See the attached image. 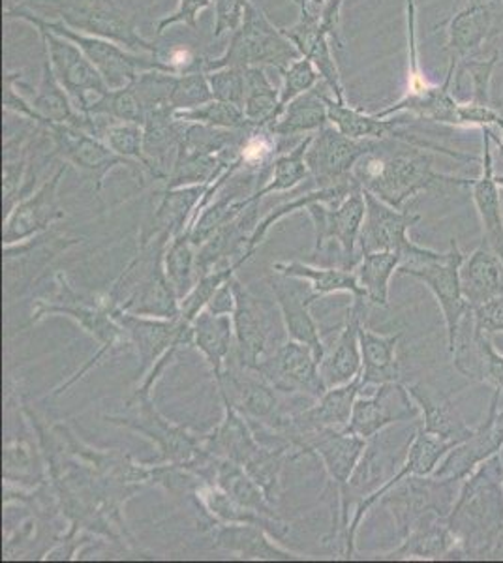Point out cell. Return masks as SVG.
Returning a JSON list of instances; mask_svg holds the SVG:
<instances>
[{
  "instance_id": "cell-1",
  "label": "cell",
  "mask_w": 503,
  "mask_h": 563,
  "mask_svg": "<svg viewBox=\"0 0 503 563\" xmlns=\"http://www.w3.org/2000/svg\"><path fill=\"white\" fill-rule=\"evenodd\" d=\"M449 526L464 556H503V459L484 461L460 485Z\"/></svg>"
},
{
  "instance_id": "cell-2",
  "label": "cell",
  "mask_w": 503,
  "mask_h": 563,
  "mask_svg": "<svg viewBox=\"0 0 503 563\" xmlns=\"http://www.w3.org/2000/svg\"><path fill=\"white\" fill-rule=\"evenodd\" d=\"M353 175L359 185L363 186V190L374 194L376 198L395 209H404V203L408 199L415 198L417 194L425 192L438 183L468 188L472 185L470 179L436 174L430 156L420 153L419 147H412L406 153H398L395 156L378 154L376 148L374 153L367 154L359 161Z\"/></svg>"
},
{
  "instance_id": "cell-3",
  "label": "cell",
  "mask_w": 503,
  "mask_h": 563,
  "mask_svg": "<svg viewBox=\"0 0 503 563\" xmlns=\"http://www.w3.org/2000/svg\"><path fill=\"white\" fill-rule=\"evenodd\" d=\"M68 316L77 321L85 333L90 334L98 342V352L90 358L89 365H85L81 371L68 384L61 385L55 395H61L64 389H68L77 379L84 378V374L90 371L92 366L98 365L109 352L119 350V347L130 346L124 329L119 325V321L113 318V302L108 295L103 297H87L74 291L66 276L63 273L55 275V291L47 295L45 299L36 301V307L32 310L29 325L39 323L47 316Z\"/></svg>"
},
{
  "instance_id": "cell-4",
  "label": "cell",
  "mask_w": 503,
  "mask_h": 563,
  "mask_svg": "<svg viewBox=\"0 0 503 563\" xmlns=\"http://www.w3.org/2000/svg\"><path fill=\"white\" fill-rule=\"evenodd\" d=\"M29 8L47 20L63 21L79 33L111 40L132 53L160 58V49L141 36L135 15L122 7L121 0H23Z\"/></svg>"
},
{
  "instance_id": "cell-5",
  "label": "cell",
  "mask_w": 503,
  "mask_h": 563,
  "mask_svg": "<svg viewBox=\"0 0 503 563\" xmlns=\"http://www.w3.org/2000/svg\"><path fill=\"white\" fill-rule=\"evenodd\" d=\"M4 20H21L34 26L36 31L45 29L52 33L70 40L74 44L85 53V57L89 58L95 65L96 70L100 71L103 81L108 84L109 89H121L132 84L141 71L164 70L170 74L175 71L162 60V58L153 57V55H140L124 49L122 45L111 42V40L92 36V34L79 33L76 29L66 25L63 21L47 20L39 13L32 12L25 7L8 8L4 12Z\"/></svg>"
},
{
  "instance_id": "cell-6",
  "label": "cell",
  "mask_w": 503,
  "mask_h": 563,
  "mask_svg": "<svg viewBox=\"0 0 503 563\" xmlns=\"http://www.w3.org/2000/svg\"><path fill=\"white\" fill-rule=\"evenodd\" d=\"M300 53L294 42L282 33L281 26L273 25L262 8L247 0L242 23L236 33H231L230 45L217 58H205V71L218 68H276L282 71Z\"/></svg>"
},
{
  "instance_id": "cell-7",
  "label": "cell",
  "mask_w": 503,
  "mask_h": 563,
  "mask_svg": "<svg viewBox=\"0 0 503 563\" xmlns=\"http://www.w3.org/2000/svg\"><path fill=\"white\" fill-rule=\"evenodd\" d=\"M295 422V421H294ZM286 442L294 449H299L306 455H318L326 464L329 477L337 485L340 496V530L348 531L350 519V481L356 474L359 462L363 459L364 451L369 449L363 435L356 434L353 430L335 429V427H318V429L289 430Z\"/></svg>"
},
{
  "instance_id": "cell-8",
  "label": "cell",
  "mask_w": 503,
  "mask_h": 563,
  "mask_svg": "<svg viewBox=\"0 0 503 563\" xmlns=\"http://www.w3.org/2000/svg\"><path fill=\"white\" fill-rule=\"evenodd\" d=\"M127 410L134 411L132 416H106V421L119 424L128 430H134L145 435L154 443L158 456L149 464H181L190 466L204 455V438L192 434L185 427L173 424L162 416L154 406L151 395L134 393L127 402Z\"/></svg>"
},
{
  "instance_id": "cell-9",
  "label": "cell",
  "mask_w": 503,
  "mask_h": 563,
  "mask_svg": "<svg viewBox=\"0 0 503 563\" xmlns=\"http://www.w3.org/2000/svg\"><path fill=\"white\" fill-rule=\"evenodd\" d=\"M218 390L222 400H228L252 424L271 430L282 442H286L287 432L294 427L295 413H287L278 397V389L258 372L241 368L233 361H228Z\"/></svg>"
},
{
  "instance_id": "cell-10",
  "label": "cell",
  "mask_w": 503,
  "mask_h": 563,
  "mask_svg": "<svg viewBox=\"0 0 503 563\" xmlns=\"http://www.w3.org/2000/svg\"><path fill=\"white\" fill-rule=\"evenodd\" d=\"M364 192L367 212H364L363 230L359 238L361 256L370 252H396L402 256L401 267H415L420 263L430 262L440 252L425 249L409 239L408 231L419 224L420 214L387 206L374 194Z\"/></svg>"
},
{
  "instance_id": "cell-11",
  "label": "cell",
  "mask_w": 503,
  "mask_h": 563,
  "mask_svg": "<svg viewBox=\"0 0 503 563\" xmlns=\"http://www.w3.org/2000/svg\"><path fill=\"white\" fill-rule=\"evenodd\" d=\"M42 129L50 134L55 158H61L64 164L81 172L95 186L96 194H102L103 180L116 167H128L140 180L145 174L140 164L122 158L109 147L106 141L96 137L87 130L77 129L72 124H57V122L42 124Z\"/></svg>"
},
{
  "instance_id": "cell-12",
  "label": "cell",
  "mask_w": 503,
  "mask_h": 563,
  "mask_svg": "<svg viewBox=\"0 0 503 563\" xmlns=\"http://www.w3.org/2000/svg\"><path fill=\"white\" fill-rule=\"evenodd\" d=\"M380 148L378 141L351 140L327 124L316 132L306 153V166L318 188H357L353 175L359 161Z\"/></svg>"
},
{
  "instance_id": "cell-13",
  "label": "cell",
  "mask_w": 503,
  "mask_h": 563,
  "mask_svg": "<svg viewBox=\"0 0 503 563\" xmlns=\"http://www.w3.org/2000/svg\"><path fill=\"white\" fill-rule=\"evenodd\" d=\"M459 481L440 479L436 475H408L380 499L395 517L396 528L404 538L428 512L449 517L459 496Z\"/></svg>"
},
{
  "instance_id": "cell-14",
  "label": "cell",
  "mask_w": 503,
  "mask_h": 563,
  "mask_svg": "<svg viewBox=\"0 0 503 563\" xmlns=\"http://www.w3.org/2000/svg\"><path fill=\"white\" fill-rule=\"evenodd\" d=\"M464 257L457 239H451V246L438 260H433V262L414 267V269L398 271L402 275L414 276L433 291L436 301L440 305L441 312H444L447 327V347L451 353L457 344L460 325L472 310V307L466 301L462 282H460V267L464 263Z\"/></svg>"
},
{
  "instance_id": "cell-15",
  "label": "cell",
  "mask_w": 503,
  "mask_h": 563,
  "mask_svg": "<svg viewBox=\"0 0 503 563\" xmlns=\"http://www.w3.org/2000/svg\"><path fill=\"white\" fill-rule=\"evenodd\" d=\"M308 217L313 218L314 224V252L316 257L319 250L326 246L327 241H337L340 244V267L353 271L361 256H357V244L363 230L364 201L363 188H357L345 201L337 206L316 201L305 209Z\"/></svg>"
},
{
  "instance_id": "cell-16",
  "label": "cell",
  "mask_w": 503,
  "mask_h": 563,
  "mask_svg": "<svg viewBox=\"0 0 503 563\" xmlns=\"http://www.w3.org/2000/svg\"><path fill=\"white\" fill-rule=\"evenodd\" d=\"M39 33L44 42L45 57L50 58L55 76L70 95L74 106L87 115L90 100L109 90L102 74L96 70L85 53L70 40L45 29H40Z\"/></svg>"
},
{
  "instance_id": "cell-17",
  "label": "cell",
  "mask_w": 503,
  "mask_h": 563,
  "mask_svg": "<svg viewBox=\"0 0 503 563\" xmlns=\"http://www.w3.org/2000/svg\"><path fill=\"white\" fill-rule=\"evenodd\" d=\"M113 318L124 329L130 346H134L138 352L141 374H147L172 347L181 350V347L194 346L192 323L181 320V316L173 320H160V318L130 314L113 305Z\"/></svg>"
},
{
  "instance_id": "cell-18",
  "label": "cell",
  "mask_w": 503,
  "mask_h": 563,
  "mask_svg": "<svg viewBox=\"0 0 503 563\" xmlns=\"http://www.w3.org/2000/svg\"><path fill=\"white\" fill-rule=\"evenodd\" d=\"M455 445H459V443L449 442L440 435L430 434L423 427L417 429L412 442H409L408 453H406L401 470L393 477H389L382 487H378L374 493L357 501L356 515H353L348 531H346V558H353L357 530H359V525H361L364 515L369 512L370 507L376 506L378 501L383 498V494L387 493L389 488L395 487L396 483H401L404 477H408V475H433L434 470L446 459L447 453Z\"/></svg>"
},
{
  "instance_id": "cell-19",
  "label": "cell",
  "mask_w": 503,
  "mask_h": 563,
  "mask_svg": "<svg viewBox=\"0 0 503 563\" xmlns=\"http://www.w3.org/2000/svg\"><path fill=\"white\" fill-rule=\"evenodd\" d=\"M258 374L281 393H300L318 400L327 390L326 382L319 372V358L313 347L287 339L281 346L269 353Z\"/></svg>"
},
{
  "instance_id": "cell-20",
  "label": "cell",
  "mask_w": 503,
  "mask_h": 563,
  "mask_svg": "<svg viewBox=\"0 0 503 563\" xmlns=\"http://www.w3.org/2000/svg\"><path fill=\"white\" fill-rule=\"evenodd\" d=\"M231 288L236 294L233 308V331L236 347L230 361L241 368L258 371L269 355V334H271V308L260 301L249 288H244L236 276L231 278Z\"/></svg>"
},
{
  "instance_id": "cell-21",
  "label": "cell",
  "mask_w": 503,
  "mask_h": 563,
  "mask_svg": "<svg viewBox=\"0 0 503 563\" xmlns=\"http://www.w3.org/2000/svg\"><path fill=\"white\" fill-rule=\"evenodd\" d=\"M66 169H68V164L61 162L57 172L52 177H47L39 190H34L31 196L21 199L20 203L13 207L4 220V231H2L4 246L25 243L29 239L39 238L55 222L63 220L64 211L58 203V186H61Z\"/></svg>"
},
{
  "instance_id": "cell-22",
  "label": "cell",
  "mask_w": 503,
  "mask_h": 563,
  "mask_svg": "<svg viewBox=\"0 0 503 563\" xmlns=\"http://www.w3.org/2000/svg\"><path fill=\"white\" fill-rule=\"evenodd\" d=\"M267 282L281 308V318L284 321L287 339L313 347V352L321 363L326 344L319 334L318 323L310 314V307L318 299L310 284L297 276L282 275L276 271H273V276H269Z\"/></svg>"
},
{
  "instance_id": "cell-23",
  "label": "cell",
  "mask_w": 503,
  "mask_h": 563,
  "mask_svg": "<svg viewBox=\"0 0 503 563\" xmlns=\"http://www.w3.org/2000/svg\"><path fill=\"white\" fill-rule=\"evenodd\" d=\"M419 406L409 395L408 387L401 382L378 385L372 397H359L351 413L350 430L363 435L364 440L376 438L389 424L417 421Z\"/></svg>"
},
{
  "instance_id": "cell-24",
  "label": "cell",
  "mask_w": 503,
  "mask_h": 563,
  "mask_svg": "<svg viewBox=\"0 0 503 563\" xmlns=\"http://www.w3.org/2000/svg\"><path fill=\"white\" fill-rule=\"evenodd\" d=\"M496 397H492L491 411L486 421L473 430V434L447 453L440 466L434 470L440 479L462 481L478 470L484 461L497 455L503 449V419L497 411Z\"/></svg>"
},
{
  "instance_id": "cell-25",
  "label": "cell",
  "mask_w": 503,
  "mask_h": 563,
  "mask_svg": "<svg viewBox=\"0 0 503 563\" xmlns=\"http://www.w3.org/2000/svg\"><path fill=\"white\" fill-rule=\"evenodd\" d=\"M281 29L282 33L286 34L299 49L300 57L308 58L316 66L321 81L329 87L332 97L337 100H346L345 85L332 53V42L321 29L319 10L305 8L300 10L299 21L294 26H281Z\"/></svg>"
},
{
  "instance_id": "cell-26",
  "label": "cell",
  "mask_w": 503,
  "mask_h": 563,
  "mask_svg": "<svg viewBox=\"0 0 503 563\" xmlns=\"http://www.w3.org/2000/svg\"><path fill=\"white\" fill-rule=\"evenodd\" d=\"M369 310V302L353 301L348 320L342 331L338 334L331 350L324 353L319 363L321 378L326 382L327 389L338 385L350 384L361 374L363 361H361V344H359V327L364 321V314Z\"/></svg>"
},
{
  "instance_id": "cell-27",
  "label": "cell",
  "mask_w": 503,
  "mask_h": 563,
  "mask_svg": "<svg viewBox=\"0 0 503 563\" xmlns=\"http://www.w3.org/2000/svg\"><path fill=\"white\" fill-rule=\"evenodd\" d=\"M483 137V172L478 179L472 180L473 203L478 209L481 228H483V241L489 243L497 257L503 262V212L502 199H500V183L494 172V156H492V134L489 126H484Z\"/></svg>"
},
{
  "instance_id": "cell-28",
  "label": "cell",
  "mask_w": 503,
  "mask_h": 563,
  "mask_svg": "<svg viewBox=\"0 0 503 563\" xmlns=\"http://www.w3.org/2000/svg\"><path fill=\"white\" fill-rule=\"evenodd\" d=\"M207 186L209 185L181 186L166 190L153 218L141 228L140 246H147L158 238L172 241L175 235L183 233L198 211Z\"/></svg>"
},
{
  "instance_id": "cell-29",
  "label": "cell",
  "mask_w": 503,
  "mask_h": 563,
  "mask_svg": "<svg viewBox=\"0 0 503 563\" xmlns=\"http://www.w3.org/2000/svg\"><path fill=\"white\" fill-rule=\"evenodd\" d=\"M459 549V539L452 533L449 517L428 512L402 538L395 551L382 554V560H441Z\"/></svg>"
},
{
  "instance_id": "cell-30",
  "label": "cell",
  "mask_w": 503,
  "mask_h": 563,
  "mask_svg": "<svg viewBox=\"0 0 503 563\" xmlns=\"http://www.w3.org/2000/svg\"><path fill=\"white\" fill-rule=\"evenodd\" d=\"M271 533L254 525H215V549L231 552L242 560L255 562H289L303 554L282 549L271 541Z\"/></svg>"
},
{
  "instance_id": "cell-31",
  "label": "cell",
  "mask_w": 503,
  "mask_h": 563,
  "mask_svg": "<svg viewBox=\"0 0 503 563\" xmlns=\"http://www.w3.org/2000/svg\"><path fill=\"white\" fill-rule=\"evenodd\" d=\"M457 65H459L457 60H449V70H447L446 81L441 87L440 85H430L425 92H420L417 97H402L393 106L376 111V115L380 119H389L398 113H409V115L419 117L425 121L460 126L462 103L457 102L451 92L452 77H455Z\"/></svg>"
},
{
  "instance_id": "cell-32",
  "label": "cell",
  "mask_w": 503,
  "mask_h": 563,
  "mask_svg": "<svg viewBox=\"0 0 503 563\" xmlns=\"http://www.w3.org/2000/svg\"><path fill=\"white\" fill-rule=\"evenodd\" d=\"M196 506L204 511L210 526L215 525H254L267 530L274 539L286 538L289 525L281 517H267L263 512L252 511L249 507H242L231 499L222 488L205 483L196 494Z\"/></svg>"
},
{
  "instance_id": "cell-33",
  "label": "cell",
  "mask_w": 503,
  "mask_h": 563,
  "mask_svg": "<svg viewBox=\"0 0 503 563\" xmlns=\"http://www.w3.org/2000/svg\"><path fill=\"white\" fill-rule=\"evenodd\" d=\"M223 402V419L210 434L204 435V445L218 459H228L244 466L262 449L249 419L239 413L228 400Z\"/></svg>"
},
{
  "instance_id": "cell-34",
  "label": "cell",
  "mask_w": 503,
  "mask_h": 563,
  "mask_svg": "<svg viewBox=\"0 0 503 563\" xmlns=\"http://www.w3.org/2000/svg\"><path fill=\"white\" fill-rule=\"evenodd\" d=\"M327 111H329V124H332L338 132L348 135L351 140H393L402 141L409 147H414L415 137L398 132L402 121L393 117L380 119L376 113H364L361 109L353 108L346 100H337L329 95L327 97Z\"/></svg>"
},
{
  "instance_id": "cell-35",
  "label": "cell",
  "mask_w": 503,
  "mask_h": 563,
  "mask_svg": "<svg viewBox=\"0 0 503 563\" xmlns=\"http://www.w3.org/2000/svg\"><path fill=\"white\" fill-rule=\"evenodd\" d=\"M192 333H194V346L204 353L205 361L209 363L210 372L217 379V385L220 384L226 363L230 361L236 347L233 318L231 314H215L209 308H205L199 312L198 318L192 321Z\"/></svg>"
},
{
  "instance_id": "cell-36",
  "label": "cell",
  "mask_w": 503,
  "mask_h": 563,
  "mask_svg": "<svg viewBox=\"0 0 503 563\" xmlns=\"http://www.w3.org/2000/svg\"><path fill=\"white\" fill-rule=\"evenodd\" d=\"M460 282L466 301L472 308L503 294V262L483 239L478 249L464 257Z\"/></svg>"
},
{
  "instance_id": "cell-37",
  "label": "cell",
  "mask_w": 503,
  "mask_h": 563,
  "mask_svg": "<svg viewBox=\"0 0 503 563\" xmlns=\"http://www.w3.org/2000/svg\"><path fill=\"white\" fill-rule=\"evenodd\" d=\"M363 390L361 374L350 384L338 385L327 389L314 406L306 408L300 413H295V429H318V427H335V429H348L356 400Z\"/></svg>"
},
{
  "instance_id": "cell-38",
  "label": "cell",
  "mask_w": 503,
  "mask_h": 563,
  "mask_svg": "<svg viewBox=\"0 0 503 563\" xmlns=\"http://www.w3.org/2000/svg\"><path fill=\"white\" fill-rule=\"evenodd\" d=\"M423 416V429L434 435H440L449 442L460 443L473 434L466 427L464 419L455 410L451 400L438 395V390L425 384L406 385Z\"/></svg>"
},
{
  "instance_id": "cell-39",
  "label": "cell",
  "mask_w": 503,
  "mask_h": 563,
  "mask_svg": "<svg viewBox=\"0 0 503 563\" xmlns=\"http://www.w3.org/2000/svg\"><path fill=\"white\" fill-rule=\"evenodd\" d=\"M332 95L324 81L316 89L308 90L294 102L287 103L281 117L276 119L271 132L278 137L289 135H310L329 124V111H327V97Z\"/></svg>"
},
{
  "instance_id": "cell-40",
  "label": "cell",
  "mask_w": 503,
  "mask_h": 563,
  "mask_svg": "<svg viewBox=\"0 0 503 563\" xmlns=\"http://www.w3.org/2000/svg\"><path fill=\"white\" fill-rule=\"evenodd\" d=\"M402 333L378 334L361 323L359 327V344H361V384L369 385L391 384L401 382V368L396 361V346Z\"/></svg>"
},
{
  "instance_id": "cell-41",
  "label": "cell",
  "mask_w": 503,
  "mask_h": 563,
  "mask_svg": "<svg viewBox=\"0 0 503 563\" xmlns=\"http://www.w3.org/2000/svg\"><path fill=\"white\" fill-rule=\"evenodd\" d=\"M492 25H494V12L492 2H473L472 7L464 8L457 13L449 23V38H447V52L451 60H464L468 53L478 49L484 40L489 38Z\"/></svg>"
},
{
  "instance_id": "cell-42",
  "label": "cell",
  "mask_w": 503,
  "mask_h": 563,
  "mask_svg": "<svg viewBox=\"0 0 503 563\" xmlns=\"http://www.w3.org/2000/svg\"><path fill=\"white\" fill-rule=\"evenodd\" d=\"M273 271L308 282L318 299L331 294H350L353 301L369 302L364 289L357 280L356 271L342 269V267L321 269V267H313L300 262L274 263Z\"/></svg>"
},
{
  "instance_id": "cell-43",
  "label": "cell",
  "mask_w": 503,
  "mask_h": 563,
  "mask_svg": "<svg viewBox=\"0 0 503 563\" xmlns=\"http://www.w3.org/2000/svg\"><path fill=\"white\" fill-rule=\"evenodd\" d=\"M212 485L222 488L223 493L228 494L231 499H236L237 504H241L242 507L263 512L267 517H278V512L274 511L273 501L267 498L265 490L237 462L218 459Z\"/></svg>"
},
{
  "instance_id": "cell-44",
  "label": "cell",
  "mask_w": 503,
  "mask_h": 563,
  "mask_svg": "<svg viewBox=\"0 0 503 563\" xmlns=\"http://www.w3.org/2000/svg\"><path fill=\"white\" fill-rule=\"evenodd\" d=\"M247 77V97L242 111L252 129H271L281 115V90L269 81L265 68H244Z\"/></svg>"
},
{
  "instance_id": "cell-45",
  "label": "cell",
  "mask_w": 503,
  "mask_h": 563,
  "mask_svg": "<svg viewBox=\"0 0 503 563\" xmlns=\"http://www.w3.org/2000/svg\"><path fill=\"white\" fill-rule=\"evenodd\" d=\"M401 265L402 256L396 252H370L361 256L353 271L370 305L389 307V284Z\"/></svg>"
},
{
  "instance_id": "cell-46",
  "label": "cell",
  "mask_w": 503,
  "mask_h": 563,
  "mask_svg": "<svg viewBox=\"0 0 503 563\" xmlns=\"http://www.w3.org/2000/svg\"><path fill=\"white\" fill-rule=\"evenodd\" d=\"M313 135H306L299 145H295L292 151L278 154L271 164V175L254 194H250L254 201H262L269 194L287 192L295 186L300 185L303 180L310 177L308 166H306V153L310 147Z\"/></svg>"
},
{
  "instance_id": "cell-47",
  "label": "cell",
  "mask_w": 503,
  "mask_h": 563,
  "mask_svg": "<svg viewBox=\"0 0 503 563\" xmlns=\"http://www.w3.org/2000/svg\"><path fill=\"white\" fill-rule=\"evenodd\" d=\"M198 246L192 243L188 230L178 233L167 243L164 252V269L167 280L172 282L173 289L177 294L178 301H183L190 294L198 282Z\"/></svg>"
},
{
  "instance_id": "cell-48",
  "label": "cell",
  "mask_w": 503,
  "mask_h": 563,
  "mask_svg": "<svg viewBox=\"0 0 503 563\" xmlns=\"http://www.w3.org/2000/svg\"><path fill=\"white\" fill-rule=\"evenodd\" d=\"M87 115L106 117L109 121L135 122L143 126L147 111L135 92L134 84H128L127 87L109 89L100 97L92 98Z\"/></svg>"
},
{
  "instance_id": "cell-49",
  "label": "cell",
  "mask_w": 503,
  "mask_h": 563,
  "mask_svg": "<svg viewBox=\"0 0 503 563\" xmlns=\"http://www.w3.org/2000/svg\"><path fill=\"white\" fill-rule=\"evenodd\" d=\"M4 481L15 483L20 487L36 488L45 483L44 475L40 474V462L36 453L32 451L29 440H13L4 448Z\"/></svg>"
},
{
  "instance_id": "cell-50",
  "label": "cell",
  "mask_w": 503,
  "mask_h": 563,
  "mask_svg": "<svg viewBox=\"0 0 503 563\" xmlns=\"http://www.w3.org/2000/svg\"><path fill=\"white\" fill-rule=\"evenodd\" d=\"M173 115L177 121L186 124H205V126L223 130H254L250 126L242 108L233 103L220 102V100H210L209 103L199 108L175 111Z\"/></svg>"
},
{
  "instance_id": "cell-51",
  "label": "cell",
  "mask_w": 503,
  "mask_h": 563,
  "mask_svg": "<svg viewBox=\"0 0 503 563\" xmlns=\"http://www.w3.org/2000/svg\"><path fill=\"white\" fill-rule=\"evenodd\" d=\"M100 140L106 141L109 147L113 148L119 156L127 161L135 162L149 174V161L143 147V126L135 122L108 121L103 126Z\"/></svg>"
},
{
  "instance_id": "cell-52",
  "label": "cell",
  "mask_w": 503,
  "mask_h": 563,
  "mask_svg": "<svg viewBox=\"0 0 503 563\" xmlns=\"http://www.w3.org/2000/svg\"><path fill=\"white\" fill-rule=\"evenodd\" d=\"M210 100H215V98H212L209 76L205 68L175 74L172 98H170L173 111L199 108V106L209 103Z\"/></svg>"
},
{
  "instance_id": "cell-53",
  "label": "cell",
  "mask_w": 503,
  "mask_h": 563,
  "mask_svg": "<svg viewBox=\"0 0 503 563\" xmlns=\"http://www.w3.org/2000/svg\"><path fill=\"white\" fill-rule=\"evenodd\" d=\"M281 113L287 103L294 102L295 98H299L308 90L316 89L321 81L316 66L305 57L294 60L292 65L281 71Z\"/></svg>"
},
{
  "instance_id": "cell-54",
  "label": "cell",
  "mask_w": 503,
  "mask_h": 563,
  "mask_svg": "<svg viewBox=\"0 0 503 563\" xmlns=\"http://www.w3.org/2000/svg\"><path fill=\"white\" fill-rule=\"evenodd\" d=\"M209 76L210 90L212 98L220 102L233 103L242 108L244 97H247V77L244 68H218V70L207 71Z\"/></svg>"
},
{
  "instance_id": "cell-55",
  "label": "cell",
  "mask_w": 503,
  "mask_h": 563,
  "mask_svg": "<svg viewBox=\"0 0 503 563\" xmlns=\"http://www.w3.org/2000/svg\"><path fill=\"white\" fill-rule=\"evenodd\" d=\"M212 7V0H178V7L175 12L170 15H164L162 20L156 23V34H162L170 31L175 25H186L190 29L198 26L199 13Z\"/></svg>"
},
{
  "instance_id": "cell-56",
  "label": "cell",
  "mask_w": 503,
  "mask_h": 563,
  "mask_svg": "<svg viewBox=\"0 0 503 563\" xmlns=\"http://www.w3.org/2000/svg\"><path fill=\"white\" fill-rule=\"evenodd\" d=\"M212 7H215L212 36L220 38L222 34L236 33L241 26L247 0H212Z\"/></svg>"
},
{
  "instance_id": "cell-57",
  "label": "cell",
  "mask_w": 503,
  "mask_h": 563,
  "mask_svg": "<svg viewBox=\"0 0 503 563\" xmlns=\"http://www.w3.org/2000/svg\"><path fill=\"white\" fill-rule=\"evenodd\" d=\"M472 321L473 329L478 333L489 334V336L503 333V294L472 308Z\"/></svg>"
},
{
  "instance_id": "cell-58",
  "label": "cell",
  "mask_w": 503,
  "mask_h": 563,
  "mask_svg": "<svg viewBox=\"0 0 503 563\" xmlns=\"http://www.w3.org/2000/svg\"><path fill=\"white\" fill-rule=\"evenodd\" d=\"M497 53L492 55V58L484 60V63H466V70H470L473 81V103H481V106H491V95H489V87H491V76L494 66H496Z\"/></svg>"
},
{
  "instance_id": "cell-59",
  "label": "cell",
  "mask_w": 503,
  "mask_h": 563,
  "mask_svg": "<svg viewBox=\"0 0 503 563\" xmlns=\"http://www.w3.org/2000/svg\"><path fill=\"white\" fill-rule=\"evenodd\" d=\"M342 7H345V0H326L324 7L319 8L321 29L326 31L327 36L331 38L332 44L337 45L338 49L345 47V42H342V36H340Z\"/></svg>"
},
{
  "instance_id": "cell-60",
  "label": "cell",
  "mask_w": 503,
  "mask_h": 563,
  "mask_svg": "<svg viewBox=\"0 0 503 563\" xmlns=\"http://www.w3.org/2000/svg\"><path fill=\"white\" fill-rule=\"evenodd\" d=\"M294 2L299 7V10H305V8L319 10V8L324 7V2H326V0H294Z\"/></svg>"
},
{
  "instance_id": "cell-61",
  "label": "cell",
  "mask_w": 503,
  "mask_h": 563,
  "mask_svg": "<svg viewBox=\"0 0 503 563\" xmlns=\"http://www.w3.org/2000/svg\"><path fill=\"white\" fill-rule=\"evenodd\" d=\"M494 126H497V129L502 130V134H503V117L502 115L497 117L496 122H494ZM497 148H500V156H502V161H503V141H502V143H497Z\"/></svg>"
},
{
  "instance_id": "cell-62",
  "label": "cell",
  "mask_w": 503,
  "mask_h": 563,
  "mask_svg": "<svg viewBox=\"0 0 503 563\" xmlns=\"http://www.w3.org/2000/svg\"><path fill=\"white\" fill-rule=\"evenodd\" d=\"M500 103H503V98H502V100H500Z\"/></svg>"
}]
</instances>
